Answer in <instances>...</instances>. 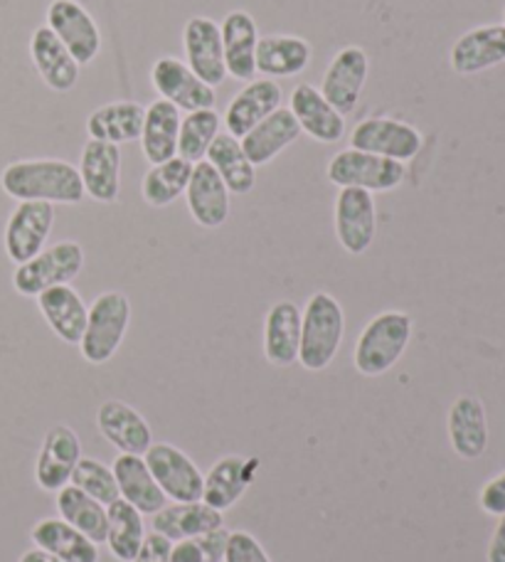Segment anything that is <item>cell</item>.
Wrapping results in <instances>:
<instances>
[{
	"mask_svg": "<svg viewBox=\"0 0 505 562\" xmlns=\"http://www.w3.org/2000/svg\"><path fill=\"white\" fill-rule=\"evenodd\" d=\"M227 538V530L217 528L205 536L176 540L173 548H170V562H222L225 560Z\"/></svg>",
	"mask_w": 505,
	"mask_h": 562,
	"instance_id": "obj_41",
	"label": "cell"
},
{
	"mask_svg": "<svg viewBox=\"0 0 505 562\" xmlns=\"http://www.w3.org/2000/svg\"><path fill=\"white\" fill-rule=\"evenodd\" d=\"M343 334H346V314L338 299L326 291H316L301 314L299 363L311 373L326 370L338 356Z\"/></svg>",
	"mask_w": 505,
	"mask_h": 562,
	"instance_id": "obj_2",
	"label": "cell"
},
{
	"mask_svg": "<svg viewBox=\"0 0 505 562\" xmlns=\"http://www.w3.org/2000/svg\"><path fill=\"white\" fill-rule=\"evenodd\" d=\"M451 69L461 77L486 72L505 63V25H481L463 33L449 53Z\"/></svg>",
	"mask_w": 505,
	"mask_h": 562,
	"instance_id": "obj_18",
	"label": "cell"
},
{
	"mask_svg": "<svg viewBox=\"0 0 505 562\" xmlns=\"http://www.w3.org/2000/svg\"><path fill=\"white\" fill-rule=\"evenodd\" d=\"M109 514V533H106V546L111 555L121 562H134L138 555L141 546L146 540V528H144V514L126 504L124 498L114 501V504L106 506Z\"/></svg>",
	"mask_w": 505,
	"mask_h": 562,
	"instance_id": "obj_37",
	"label": "cell"
},
{
	"mask_svg": "<svg viewBox=\"0 0 505 562\" xmlns=\"http://www.w3.org/2000/svg\"><path fill=\"white\" fill-rule=\"evenodd\" d=\"M220 126L222 119L215 109H200V112H190L186 119H180L178 156L193 166L205 160L212 140L220 136Z\"/></svg>",
	"mask_w": 505,
	"mask_h": 562,
	"instance_id": "obj_39",
	"label": "cell"
},
{
	"mask_svg": "<svg viewBox=\"0 0 505 562\" xmlns=\"http://www.w3.org/2000/svg\"><path fill=\"white\" fill-rule=\"evenodd\" d=\"M449 439L461 459H479L489 447L486 409L479 397L463 395L449 409Z\"/></svg>",
	"mask_w": 505,
	"mask_h": 562,
	"instance_id": "obj_29",
	"label": "cell"
},
{
	"mask_svg": "<svg viewBox=\"0 0 505 562\" xmlns=\"http://www.w3.org/2000/svg\"><path fill=\"white\" fill-rule=\"evenodd\" d=\"M222 562H271L267 550L259 546V540L247 530H235L227 538L225 560Z\"/></svg>",
	"mask_w": 505,
	"mask_h": 562,
	"instance_id": "obj_42",
	"label": "cell"
},
{
	"mask_svg": "<svg viewBox=\"0 0 505 562\" xmlns=\"http://www.w3.org/2000/svg\"><path fill=\"white\" fill-rule=\"evenodd\" d=\"M207 164L217 170V176L225 180L232 195H247L257 186V170L249 164V158L242 148L239 138L229 134H220L207 150Z\"/></svg>",
	"mask_w": 505,
	"mask_h": 562,
	"instance_id": "obj_36",
	"label": "cell"
},
{
	"mask_svg": "<svg viewBox=\"0 0 505 562\" xmlns=\"http://www.w3.org/2000/svg\"><path fill=\"white\" fill-rule=\"evenodd\" d=\"M35 548L57 555L65 562H99V548L63 518H45L33 528Z\"/></svg>",
	"mask_w": 505,
	"mask_h": 562,
	"instance_id": "obj_35",
	"label": "cell"
},
{
	"mask_svg": "<svg viewBox=\"0 0 505 562\" xmlns=\"http://www.w3.org/2000/svg\"><path fill=\"white\" fill-rule=\"evenodd\" d=\"M412 340V318L404 311H382L370 324L362 328V334L352 353L360 375L378 378L397 366Z\"/></svg>",
	"mask_w": 505,
	"mask_h": 562,
	"instance_id": "obj_3",
	"label": "cell"
},
{
	"mask_svg": "<svg viewBox=\"0 0 505 562\" xmlns=\"http://www.w3.org/2000/svg\"><path fill=\"white\" fill-rule=\"evenodd\" d=\"M82 459V439L67 425L47 429L35 461V481L40 488L59 491L72 481L75 467Z\"/></svg>",
	"mask_w": 505,
	"mask_h": 562,
	"instance_id": "obj_14",
	"label": "cell"
},
{
	"mask_svg": "<svg viewBox=\"0 0 505 562\" xmlns=\"http://www.w3.org/2000/svg\"><path fill=\"white\" fill-rule=\"evenodd\" d=\"M333 225H336L340 247L348 255H366L378 233L375 198L360 188H340L336 210H333Z\"/></svg>",
	"mask_w": 505,
	"mask_h": 562,
	"instance_id": "obj_8",
	"label": "cell"
},
{
	"mask_svg": "<svg viewBox=\"0 0 505 562\" xmlns=\"http://www.w3.org/2000/svg\"><path fill=\"white\" fill-rule=\"evenodd\" d=\"M183 45L188 67L193 69L202 82L210 85L212 89L225 82V49H222V33L215 20L205 15L190 18L183 30Z\"/></svg>",
	"mask_w": 505,
	"mask_h": 562,
	"instance_id": "obj_15",
	"label": "cell"
},
{
	"mask_svg": "<svg viewBox=\"0 0 505 562\" xmlns=\"http://www.w3.org/2000/svg\"><path fill=\"white\" fill-rule=\"evenodd\" d=\"M301 136V126L291 109L279 106L274 114H269L265 122H259L247 136L239 138L242 148L249 158V164L259 168L274 160L281 150L296 144Z\"/></svg>",
	"mask_w": 505,
	"mask_h": 562,
	"instance_id": "obj_25",
	"label": "cell"
},
{
	"mask_svg": "<svg viewBox=\"0 0 505 562\" xmlns=\"http://www.w3.org/2000/svg\"><path fill=\"white\" fill-rule=\"evenodd\" d=\"M170 548H173V543H170L166 536H160L154 530V533L146 536L144 546H141L134 562H170Z\"/></svg>",
	"mask_w": 505,
	"mask_h": 562,
	"instance_id": "obj_44",
	"label": "cell"
},
{
	"mask_svg": "<svg viewBox=\"0 0 505 562\" xmlns=\"http://www.w3.org/2000/svg\"><path fill=\"white\" fill-rule=\"evenodd\" d=\"M20 562H65V560H59L57 555L47 553V550H43V548H33V550H27V553H23Z\"/></svg>",
	"mask_w": 505,
	"mask_h": 562,
	"instance_id": "obj_46",
	"label": "cell"
},
{
	"mask_svg": "<svg viewBox=\"0 0 505 562\" xmlns=\"http://www.w3.org/2000/svg\"><path fill=\"white\" fill-rule=\"evenodd\" d=\"M131 324V301L121 291H104L94 299L87 316L85 336L79 340L87 363L104 366L116 356Z\"/></svg>",
	"mask_w": 505,
	"mask_h": 562,
	"instance_id": "obj_4",
	"label": "cell"
},
{
	"mask_svg": "<svg viewBox=\"0 0 505 562\" xmlns=\"http://www.w3.org/2000/svg\"><path fill=\"white\" fill-rule=\"evenodd\" d=\"M55 225V205L40 200H23L8 217L5 225V255L10 262L25 265L45 249V243Z\"/></svg>",
	"mask_w": 505,
	"mask_h": 562,
	"instance_id": "obj_10",
	"label": "cell"
},
{
	"mask_svg": "<svg viewBox=\"0 0 505 562\" xmlns=\"http://www.w3.org/2000/svg\"><path fill=\"white\" fill-rule=\"evenodd\" d=\"M144 119L146 106H141L138 102H111L89 114L87 132L92 138L121 146L128 144V140L141 138Z\"/></svg>",
	"mask_w": 505,
	"mask_h": 562,
	"instance_id": "obj_34",
	"label": "cell"
},
{
	"mask_svg": "<svg viewBox=\"0 0 505 562\" xmlns=\"http://www.w3.org/2000/svg\"><path fill=\"white\" fill-rule=\"evenodd\" d=\"M150 82L154 89L180 112H200V109H215V89L202 82V79L188 67V63L178 57H158L150 69Z\"/></svg>",
	"mask_w": 505,
	"mask_h": 562,
	"instance_id": "obj_11",
	"label": "cell"
},
{
	"mask_svg": "<svg viewBox=\"0 0 505 562\" xmlns=\"http://www.w3.org/2000/svg\"><path fill=\"white\" fill-rule=\"evenodd\" d=\"M289 109L296 116L301 134H308L318 144H338L346 136V116L336 112L313 85H296Z\"/></svg>",
	"mask_w": 505,
	"mask_h": 562,
	"instance_id": "obj_22",
	"label": "cell"
},
{
	"mask_svg": "<svg viewBox=\"0 0 505 562\" xmlns=\"http://www.w3.org/2000/svg\"><path fill=\"white\" fill-rule=\"evenodd\" d=\"M370 77V57L362 47L348 45L330 59V65L323 75L321 94L326 97V102L348 116L352 109L358 106L362 89L368 85Z\"/></svg>",
	"mask_w": 505,
	"mask_h": 562,
	"instance_id": "obj_12",
	"label": "cell"
},
{
	"mask_svg": "<svg viewBox=\"0 0 505 562\" xmlns=\"http://www.w3.org/2000/svg\"><path fill=\"white\" fill-rule=\"evenodd\" d=\"M225 528V518H222L220 510L210 508L202 501L195 504H173L164 506L154 514V530L160 536H166L170 543L195 536H205L210 530Z\"/></svg>",
	"mask_w": 505,
	"mask_h": 562,
	"instance_id": "obj_31",
	"label": "cell"
},
{
	"mask_svg": "<svg viewBox=\"0 0 505 562\" xmlns=\"http://www.w3.org/2000/svg\"><path fill=\"white\" fill-rule=\"evenodd\" d=\"M313 49L299 35H267L257 45V72L267 79L301 75L311 63Z\"/></svg>",
	"mask_w": 505,
	"mask_h": 562,
	"instance_id": "obj_32",
	"label": "cell"
},
{
	"mask_svg": "<svg viewBox=\"0 0 505 562\" xmlns=\"http://www.w3.org/2000/svg\"><path fill=\"white\" fill-rule=\"evenodd\" d=\"M69 484L82 488L85 494H89L92 498H97L99 504L111 506L114 501H119V484L114 476V469L101 464L97 459H79V464L75 467V474Z\"/></svg>",
	"mask_w": 505,
	"mask_h": 562,
	"instance_id": "obj_40",
	"label": "cell"
},
{
	"mask_svg": "<svg viewBox=\"0 0 505 562\" xmlns=\"http://www.w3.org/2000/svg\"><path fill=\"white\" fill-rule=\"evenodd\" d=\"M261 469L257 457H222L215 467L205 474V486H202V504L225 514L237 501L245 496Z\"/></svg>",
	"mask_w": 505,
	"mask_h": 562,
	"instance_id": "obj_17",
	"label": "cell"
},
{
	"mask_svg": "<svg viewBox=\"0 0 505 562\" xmlns=\"http://www.w3.org/2000/svg\"><path fill=\"white\" fill-rule=\"evenodd\" d=\"M489 562H505V514L501 516V524L489 546Z\"/></svg>",
	"mask_w": 505,
	"mask_h": 562,
	"instance_id": "obj_45",
	"label": "cell"
},
{
	"mask_svg": "<svg viewBox=\"0 0 505 562\" xmlns=\"http://www.w3.org/2000/svg\"><path fill=\"white\" fill-rule=\"evenodd\" d=\"M422 144L424 138L419 128L388 116L362 119L350 134V148L366 150V154H375L390 160H400V164H407V160L417 156Z\"/></svg>",
	"mask_w": 505,
	"mask_h": 562,
	"instance_id": "obj_9",
	"label": "cell"
},
{
	"mask_svg": "<svg viewBox=\"0 0 505 562\" xmlns=\"http://www.w3.org/2000/svg\"><path fill=\"white\" fill-rule=\"evenodd\" d=\"M47 27L63 40L77 65H89L101 49V33L97 20L77 0H53L47 8Z\"/></svg>",
	"mask_w": 505,
	"mask_h": 562,
	"instance_id": "obj_13",
	"label": "cell"
},
{
	"mask_svg": "<svg viewBox=\"0 0 505 562\" xmlns=\"http://www.w3.org/2000/svg\"><path fill=\"white\" fill-rule=\"evenodd\" d=\"M85 193L97 203H116L121 190V150L109 140L89 138L79 160Z\"/></svg>",
	"mask_w": 505,
	"mask_h": 562,
	"instance_id": "obj_16",
	"label": "cell"
},
{
	"mask_svg": "<svg viewBox=\"0 0 505 562\" xmlns=\"http://www.w3.org/2000/svg\"><path fill=\"white\" fill-rule=\"evenodd\" d=\"M407 168L400 160H390L366 150L346 148L330 158L328 180L338 188H360L368 193H388L404 183Z\"/></svg>",
	"mask_w": 505,
	"mask_h": 562,
	"instance_id": "obj_6",
	"label": "cell"
},
{
	"mask_svg": "<svg viewBox=\"0 0 505 562\" xmlns=\"http://www.w3.org/2000/svg\"><path fill=\"white\" fill-rule=\"evenodd\" d=\"M281 99H284V92L281 87L274 82V79H251L247 87L232 99L227 112H225V126L227 134L242 138L247 136L251 128H255L259 122H265L269 114H274L281 106Z\"/></svg>",
	"mask_w": 505,
	"mask_h": 562,
	"instance_id": "obj_23",
	"label": "cell"
},
{
	"mask_svg": "<svg viewBox=\"0 0 505 562\" xmlns=\"http://www.w3.org/2000/svg\"><path fill=\"white\" fill-rule=\"evenodd\" d=\"M57 510L59 518L85 533L92 543H106L109 533V514L106 506L99 504L97 498L85 494L82 488L67 484L57 491Z\"/></svg>",
	"mask_w": 505,
	"mask_h": 562,
	"instance_id": "obj_33",
	"label": "cell"
},
{
	"mask_svg": "<svg viewBox=\"0 0 505 562\" xmlns=\"http://www.w3.org/2000/svg\"><path fill=\"white\" fill-rule=\"evenodd\" d=\"M111 469H114L119 484V496L134 506L138 514L154 516L160 508L168 506V496L156 484L144 457L119 454Z\"/></svg>",
	"mask_w": 505,
	"mask_h": 562,
	"instance_id": "obj_26",
	"label": "cell"
},
{
	"mask_svg": "<svg viewBox=\"0 0 505 562\" xmlns=\"http://www.w3.org/2000/svg\"><path fill=\"white\" fill-rule=\"evenodd\" d=\"M85 267V249L72 239L43 249L30 262L18 265L13 286L20 296H40L53 286L75 281Z\"/></svg>",
	"mask_w": 505,
	"mask_h": 562,
	"instance_id": "obj_5",
	"label": "cell"
},
{
	"mask_svg": "<svg viewBox=\"0 0 505 562\" xmlns=\"http://www.w3.org/2000/svg\"><path fill=\"white\" fill-rule=\"evenodd\" d=\"M37 306L57 338H63L69 346H79L87 328L89 308L72 286L63 284L43 291L37 296Z\"/></svg>",
	"mask_w": 505,
	"mask_h": 562,
	"instance_id": "obj_27",
	"label": "cell"
},
{
	"mask_svg": "<svg viewBox=\"0 0 505 562\" xmlns=\"http://www.w3.org/2000/svg\"><path fill=\"white\" fill-rule=\"evenodd\" d=\"M481 508L491 516H503L505 514V471L501 476L491 479L481 491Z\"/></svg>",
	"mask_w": 505,
	"mask_h": 562,
	"instance_id": "obj_43",
	"label": "cell"
},
{
	"mask_svg": "<svg viewBox=\"0 0 505 562\" xmlns=\"http://www.w3.org/2000/svg\"><path fill=\"white\" fill-rule=\"evenodd\" d=\"M220 33L227 75L239 82H251L257 75V45L261 37L255 18L247 10H232L222 20Z\"/></svg>",
	"mask_w": 505,
	"mask_h": 562,
	"instance_id": "obj_20",
	"label": "cell"
},
{
	"mask_svg": "<svg viewBox=\"0 0 505 562\" xmlns=\"http://www.w3.org/2000/svg\"><path fill=\"white\" fill-rule=\"evenodd\" d=\"M97 427L121 454L144 457L154 445V431H150L148 422L121 400H106L97 409Z\"/></svg>",
	"mask_w": 505,
	"mask_h": 562,
	"instance_id": "obj_21",
	"label": "cell"
},
{
	"mask_svg": "<svg viewBox=\"0 0 505 562\" xmlns=\"http://www.w3.org/2000/svg\"><path fill=\"white\" fill-rule=\"evenodd\" d=\"M229 190L225 180L217 176L207 160H200L193 166V176L186 190L188 210L195 223L205 229H217L227 223L229 217Z\"/></svg>",
	"mask_w": 505,
	"mask_h": 562,
	"instance_id": "obj_19",
	"label": "cell"
},
{
	"mask_svg": "<svg viewBox=\"0 0 505 562\" xmlns=\"http://www.w3.org/2000/svg\"><path fill=\"white\" fill-rule=\"evenodd\" d=\"M0 188L18 203L40 200L53 205H77L87 195L79 168L59 158L15 160L0 173Z\"/></svg>",
	"mask_w": 505,
	"mask_h": 562,
	"instance_id": "obj_1",
	"label": "cell"
},
{
	"mask_svg": "<svg viewBox=\"0 0 505 562\" xmlns=\"http://www.w3.org/2000/svg\"><path fill=\"white\" fill-rule=\"evenodd\" d=\"M30 57H33V65L43 77V82L53 92H72L79 79V65L72 53L63 45V40L47 25L37 27L30 37Z\"/></svg>",
	"mask_w": 505,
	"mask_h": 562,
	"instance_id": "obj_24",
	"label": "cell"
},
{
	"mask_svg": "<svg viewBox=\"0 0 505 562\" xmlns=\"http://www.w3.org/2000/svg\"><path fill=\"white\" fill-rule=\"evenodd\" d=\"M180 109L166 99H156L146 106L144 128H141V148L150 166L166 164L178 156V134H180Z\"/></svg>",
	"mask_w": 505,
	"mask_h": 562,
	"instance_id": "obj_30",
	"label": "cell"
},
{
	"mask_svg": "<svg viewBox=\"0 0 505 562\" xmlns=\"http://www.w3.org/2000/svg\"><path fill=\"white\" fill-rule=\"evenodd\" d=\"M190 176H193V164L176 156L166 164L150 166L144 176V183H141V193H144V200L150 207H168L180 195H186Z\"/></svg>",
	"mask_w": 505,
	"mask_h": 562,
	"instance_id": "obj_38",
	"label": "cell"
},
{
	"mask_svg": "<svg viewBox=\"0 0 505 562\" xmlns=\"http://www.w3.org/2000/svg\"><path fill=\"white\" fill-rule=\"evenodd\" d=\"M503 18H505V10H503Z\"/></svg>",
	"mask_w": 505,
	"mask_h": 562,
	"instance_id": "obj_47",
	"label": "cell"
},
{
	"mask_svg": "<svg viewBox=\"0 0 505 562\" xmlns=\"http://www.w3.org/2000/svg\"><path fill=\"white\" fill-rule=\"evenodd\" d=\"M144 459L150 474L156 479V484L168 498H173L176 504H195V501H202L205 476H202V471L186 451L168 445V441H158V445H150Z\"/></svg>",
	"mask_w": 505,
	"mask_h": 562,
	"instance_id": "obj_7",
	"label": "cell"
},
{
	"mask_svg": "<svg viewBox=\"0 0 505 562\" xmlns=\"http://www.w3.org/2000/svg\"><path fill=\"white\" fill-rule=\"evenodd\" d=\"M301 311L294 301H277L265 321V356L271 366L289 368L299 360Z\"/></svg>",
	"mask_w": 505,
	"mask_h": 562,
	"instance_id": "obj_28",
	"label": "cell"
}]
</instances>
